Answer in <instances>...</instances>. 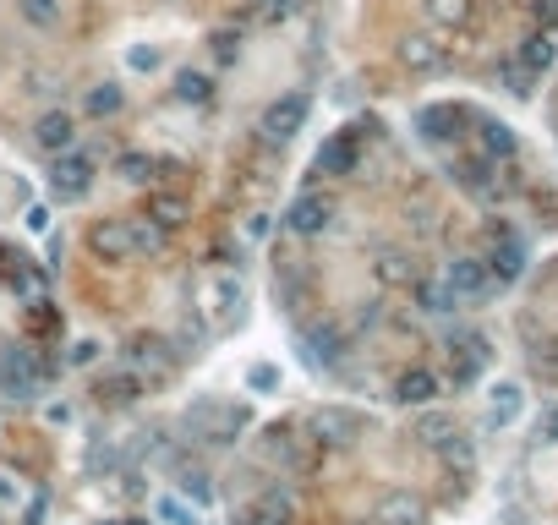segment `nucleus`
<instances>
[{
	"label": "nucleus",
	"mask_w": 558,
	"mask_h": 525,
	"mask_svg": "<svg viewBox=\"0 0 558 525\" xmlns=\"http://www.w3.org/2000/svg\"><path fill=\"white\" fill-rule=\"evenodd\" d=\"M307 115H312V99L307 93H285V99H274L269 110H263V121H258V132H263V143H290V137L307 126Z\"/></svg>",
	"instance_id": "f257e3e1"
},
{
	"label": "nucleus",
	"mask_w": 558,
	"mask_h": 525,
	"mask_svg": "<svg viewBox=\"0 0 558 525\" xmlns=\"http://www.w3.org/2000/svg\"><path fill=\"white\" fill-rule=\"evenodd\" d=\"M334 192H323V186H307V192L290 203V214H285V225L296 230V236H323V230L334 225Z\"/></svg>",
	"instance_id": "f03ea898"
},
{
	"label": "nucleus",
	"mask_w": 558,
	"mask_h": 525,
	"mask_svg": "<svg viewBox=\"0 0 558 525\" xmlns=\"http://www.w3.org/2000/svg\"><path fill=\"white\" fill-rule=\"evenodd\" d=\"M0 394L6 400H33L39 394V367L22 345H6L0 350Z\"/></svg>",
	"instance_id": "7ed1b4c3"
},
{
	"label": "nucleus",
	"mask_w": 558,
	"mask_h": 525,
	"mask_svg": "<svg viewBox=\"0 0 558 525\" xmlns=\"http://www.w3.org/2000/svg\"><path fill=\"white\" fill-rule=\"evenodd\" d=\"M88 252L99 263H126L132 258V225H126V219H99V225L88 230Z\"/></svg>",
	"instance_id": "20e7f679"
},
{
	"label": "nucleus",
	"mask_w": 558,
	"mask_h": 525,
	"mask_svg": "<svg viewBox=\"0 0 558 525\" xmlns=\"http://www.w3.org/2000/svg\"><path fill=\"white\" fill-rule=\"evenodd\" d=\"M88 181H93V159L88 154H61V159H55L50 192L61 197V203H77V197L88 192Z\"/></svg>",
	"instance_id": "39448f33"
},
{
	"label": "nucleus",
	"mask_w": 558,
	"mask_h": 525,
	"mask_svg": "<svg viewBox=\"0 0 558 525\" xmlns=\"http://www.w3.org/2000/svg\"><path fill=\"white\" fill-rule=\"evenodd\" d=\"M444 285L455 290V301H482L493 290V274H487L482 258H455L444 268Z\"/></svg>",
	"instance_id": "423d86ee"
},
{
	"label": "nucleus",
	"mask_w": 558,
	"mask_h": 525,
	"mask_svg": "<svg viewBox=\"0 0 558 525\" xmlns=\"http://www.w3.org/2000/svg\"><path fill=\"white\" fill-rule=\"evenodd\" d=\"M487 274H493V285H509V279L526 274V247H520L509 230H493V252H487Z\"/></svg>",
	"instance_id": "0eeeda50"
},
{
	"label": "nucleus",
	"mask_w": 558,
	"mask_h": 525,
	"mask_svg": "<svg viewBox=\"0 0 558 525\" xmlns=\"http://www.w3.org/2000/svg\"><path fill=\"white\" fill-rule=\"evenodd\" d=\"M553 61H558V39H553V28H537V33H526V39H520V55H515L520 72L542 77Z\"/></svg>",
	"instance_id": "6e6552de"
},
{
	"label": "nucleus",
	"mask_w": 558,
	"mask_h": 525,
	"mask_svg": "<svg viewBox=\"0 0 558 525\" xmlns=\"http://www.w3.org/2000/svg\"><path fill=\"white\" fill-rule=\"evenodd\" d=\"M416 126H422V137H433V143H449V137H460L465 110L460 104H427V110H416Z\"/></svg>",
	"instance_id": "1a4fd4ad"
},
{
	"label": "nucleus",
	"mask_w": 558,
	"mask_h": 525,
	"mask_svg": "<svg viewBox=\"0 0 558 525\" xmlns=\"http://www.w3.org/2000/svg\"><path fill=\"white\" fill-rule=\"evenodd\" d=\"M33 137H39L44 154H66V148H72V137H77V121L66 110H44L39 126H33Z\"/></svg>",
	"instance_id": "9d476101"
},
{
	"label": "nucleus",
	"mask_w": 558,
	"mask_h": 525,
	"mask_svg": "<svg viewBox=\"0 0 558 525\" xmlns=\"http://www.w3.org/2000/svg\"><path fill=\"white\" fill-rule=\"evenodd\" d=\"M433 394H438V372H427V367H405L394 378V400L400 405H433Z\"/></svg>",
	"instance_id": "9b49d317"
},
{
	"label": "nucleus",
	"mask_w": 558,
	"mask_h": 525,
	"mask_svg": "<svg viewBox=\"0 0 558 525\" xmlns=\"http://www.w3.org/2000/svg\"><path fill=\"white\" fill-rule=\"evenodd\" d=\"M372 520H378V525H427V504L416 493H389Z\"/></svg>",
	"instance_id": "f8f14e48"
},
{
	"label": "nucleus",
	"mask_w": 558,
	"mask_h": 525,
	"mask_svg": "<svg viewBox=\"0 0 558 525\" xmlns=\"http://www.w3.org/2000/svg\"><path fill=\"white\" fill-rule=\"evenodd\" d=\"M307 433L318 438V443H329V449H345L356 433V422L345 411H312V422H307Z\"/></svg>",
	"instance_id": "ddd939ff"
},
{
	"label": "nucleus",
	"mask_w": 558,
	"mask_h": 525,
	"mask_svg": "<svg viewBox=\"0 0 558 525\" xmlns=\"http://www.w3.org/2000/svg\"><path fill=\"white\" fill-rule=\"evenodd\" d=\"M165 361H170V345L159 340V334H132V340H126V367L154 372V367H165Z\"/></svg>",
	"instance_id": "4468645a"
},
{
	"label": "nucleus",
	"mask_w": 558,
	"mask_h": 525,
	"mask_svg": "<svg viewBox=\"0 0 558 525\" xmlns=\"http://www.w3.org/2000/svg\"><path fill=\"white\" fill-rule=\"evenodd\" d=\"M252 525H296V504H290L285 487H269V493L252 504Z\"/></svg>",
	"instance_id": "2eb2a0df"
},
{
	"label": "nucleus",
	"mask_w": 558,
	"mask_h": 525,
	"mask_svg": "<svg viewBox=\"0 0 558 525\" xmlns=\"http://www.w3.org/2000/svg\"><path fill=\"white\" fill-rule=\"evenodd\" d=\"M455 350V383H476V372L487 367V340H476V334H465L460 345H449Z\"/></svg>",
	"instance_id": "dca6fc26"
},
{
	"label": "nucleus",
	"mask_w": 558,
	"mask_h": 525,
	"mask_svg": "<svg viewBox=\"0 0 558 525\" xmlns=\"http://www.w3.org/2000/svg\"><path fill=\"white\" fill-rule=\"evenodd\" d=\"M416 307L422 312H438V318H444V312H455L460 301H455V290L444 285V279H422V285H416Z\"/></svg>",
	"instance_id": "f3484780"
},
{
	"label": "nucleus",
	"mask_w": 558,
	"mask_h": 525,
	"mask_svg": "<svg viewBox=\"0 0 558 525\" xmlns=\"http://www.w3.org/2000/svg\"><path fill=\"white\" fill-rule=\"evenodd\" d=\"M351 175L356 170V143H351V137H334V143L329 148H323V154H318V175Z\"/></svg>",
	"instance_id": "a211bd4d"
},
{
	"label": "nucleus",
	"mask_w": 558,
	"mask_h": 525,
	"mask_svg": "<svg viewBox=\"0 0 558 525\" xmlns=\"http://www.w3.org/2000/svg\"><path fill=\"white\" fill-rule=\"evenodd\" d=\"M208 307H214L225 323H236L241 318V285L236 279H214V285H208Z\"/></svg>",
	"instance_id": "6ab92c4d"
},
{
	"label": "nucleus",
	"mask_w": 558,
	"mask_h": 525,
	"mask_svg": "<svg viewBox=\"0 0 558 525\" xmlns=\"http://www.w3.org/2000/svg\"><path fill=\"white\" fill-rule=\"evenodd\" d=\"M148 219H154L159 230H176V225H186V197H170V192L148 197Z\"/></svg>",
	"instance_id": "aec40b11"
},
{
	"label": "nucleus",
	"mask_w": 558,
	"mask_h": 525,
	"mask_svg": "<svg viewBox=\"0 0 558 525\" xmlns=\"http://www.w3.org/2000/svg\"><path fill=\"white\" fill-rule=\"evenodd\" d=\"M121 104H126V88H115V83H99V88L83 93V115H99V121H104V115H115Z\"/></svg>",
	"instance_id": "412c9836"
},
{
	"label": "nucleus",
	"mask_w": 558,
	"mask_h": 525,
	"mask_svg": "<svg viewBox=\"0 0 558 525\" xmlns=\"http://www.w3.org/2000/svg\"><path fill=\"white\" fill-rule=\"evenodd\" d=\"M482 154L487 159H515V132L504 121H482Z\"/></svg>",
	"instance_id": "4be33fe9"
},
{
	"label": "nucleus",
	"mask_w": 558,
	"mask_h": 525,
	"mask_svg": "<svg viewBox=\"0 0 558 525\" xmlns=\"http://www.w3.org/2000/svg\"><path fill=\"white\" fill-rule=\"evenodd\" d=\"M515 416H520V389H515V383H498V389H493V416H487V422L509 427Z\"/></svg>",
	"instance_id": "5701e85b"
},
{
	"label": "nucleus",
	"mask_w": 558,
	"mask_h": 525,
	"mask_svg": "<svg viewBox=\"0 0 558 525\" xmlns=\"http://www.w3.org/2000/svg\"><path fill=\"white\" fill-rule=\"evenodd\" d=\"M154 159H148V154H121V159H115V175H121V181L126 186H143V181H154Z\"/></svg>",
	"instance_id": "b1692460"
},
{
	"label": "nucleus",
	"mask_w": 558,
	"mask_h": 525,
	"mask_svg": "<svg viewBox=\"0 0 558 525\" xmlns=\"http://www.w3.org/2000/svg\"><path fill=\"white\" fill-rule=\"evenodd\" d=\"M438 454H444L449 465H455L460 476H471V465H476V449H471V438H460V433H449L444 443H438Z\"/></svg>",
	"instance_id": "393cba45"
},
{
	"label": "nucleus",
	"mask_w": 558,
	"mask_h": 525,
	"mask_svg": "<svg viewBox=\"0 0 558 525\" xmlns=\"http://www.w3.org/2000/svg\"><path fill=\"white\" fill-rule=\"evenodd\" d=\"M208 93H214L208 72H176V99H186V104H208Z\"/></svg>",
	"instance_id": "a878e982"
},
{
	"label": "nucleus",
	"mask_w": 558,
	"mask_h": 525,
	"mask_svg": "<svg viewBox=\"0 0 558 525\" xmlns=\"http://www.w3.org/2000/svg\"><path fill=\"white\" fill-rule=\"evenodd\" d=\"M400 61L411 66V72H433V66H438V50L427 39H405L400 44Z\"/></svg>",
	"instance_id": "bb28decb"
},
{
	"label": "nucleus",
	"mask_w": 558,
	"mask_h": 525,
	"mask_svg": "<svg viewBox=\"0 0 558 525\" xmlns=\"http://www.w3.org/2000/svg\"><path fill=\"white\" fill-rule=\"evenodd\" d=\"M307 345H312V356H318L323 367H329V361L340 356V329H334V323H318V329L307 334Z\"/></svg>",
	"instance_id": "cd10ccee"
},
{
	"label": "nucleus",
	"mask_w": 558,
	"mask_h": 525,
	"mask_svg": "<svg viewBox=\"0 0 558 525\" xmlns=\"http://www.w3.org/2000/svg\"><path fill=\"white\" fill-rule=\"evenodd\" d=\"M126 225H132V247L137 252H159V247H165V230H159L148 214L143 219H126Z\"/></svg>",
	"instance_id": "c85d7f7f"
},
{
	"label": "nucleus",
	"mask_w": 558,
	"mask_h": 525,
	"mask_svg": "<svg viewBox=\"0 0 558 525\" xmlns=\"http://www.w3.org/2000/svg\"><path fill=\"white\" fill-rule=\"evenodd\" d=\"M176 476H181L186 498H197V504H208V498H214V487H208V476H203V471H197V465H186V460H176Z\"/></svg>",
	"instance_id": "c756f323"
},
{
	"label": "nucleus",
	"mask_w": 558,
	"mask_h": 525,
	"mask_svg": "<svg viewBox=\"0 0 558 525\" xmlns=\"http://www.w3.org/2000/svg\"><path fill=\"white\" fill-rule=\"evenodd\" d=\"M22 17H28L33 28H55V22H61V0H22Z\"/></svg>",
	"instance_id": "7c9ffc66"
},
{
	"label": "nucleus",
	"mask_w": 558,
	"mask_h": 525,
	"mask_svg": "<svg viewBox=\"0 0 558 525\" xmlns=\"http://www.w3.org/2000/svg\"><path fill=\"white\" fill-rule=\"evenodd\" d=\"M487 170H493V159H487V154L465 159V165H460V186H471V192H487Z\"/></svg>",
	"instance_id": "2f4dec72"
},
{
	"label": "nucleus",
	"mask_w": 558,
	"mask_h": 525,
	"mask_svg": "<svg viewBox=\"0 0 558 525\" xmlns=\"http://www.w3.org/2000/svg\"><path fill=\"white\" fill-rule=\"evenodd\" d=\"M99 394H104V400H137V378H132V372H121V378H104Z\"/></svg>",
	"instance_id": "473e14b6"
},
{
	"label": "nucleus",
	"mask_w": 558,
	"mask_h": 525,
	"mask_svg": "<svg viewBox=\"0 0 558 525\" xmlns=\"http://www.w3.org/2000/svg\"><path fill=\"white\" fill-rule=\"evenodd\" d=\"M416 433H422V438L438 449V443H444L449 433H455V422H449V416H422V427H416Z\"/></svg>",
	"instance_id": "72a5a7b5"
},
{
	"label": "nucleus",
	"mask_w": 558,
	"mask_h": 525,
	"mask_svg": "<svg viewBox=\"0 0 558 525\" xmlns=\"http://www.w3.org/2000/svg\"><path fill=\"white\" fill-rule=\"evenodd\" d=\"M427 17H438V22H460V17H465V0H427Z\"/></svg>",
	"instance_id": "f704fd0d"
},
{
	"label": "nucleus",
	"mask_w": 558,
	"mask_h": 525,
	"mask_svg": "<svg viewBox=\"0 0 558 525\" xmlns=\"http://www.w3.org/2000/svg\"><path fill=\"white\" fill-rule=\"evenodd\" d=\"M208 44H214V55H219V61H236V55H241V33H214V39H208Z\"/></svg>",
	"instance_id": "c9c22d12"
},
{
	"label": "nucleus",
	"mask_w": 558,
	"mask_h": 525,
	"mask_svg": "<svg viewBox=\"0 0 558 525\" xmlns=\"http://www.w3.org/2000/svg\"><path fill=\"white\" fill-rule=\"evenodd\" d=\"M247 383H252V389H279V367H269V361H263V367L247 372Z\"/></svg>",
	"instance_id": "e433bc0d"
},
{
	"label": "nucleus",
	"mask_w": 558,
	"mask_h": 525,
	"mask_svg": "<svg viewBox=\"0 0 558 525\" xmlns=\"http://www.w3.org/2000/svg\"><path fill=\"white\" fill-rule=\"evenodd\" d=\"M159 515H165L170 525H192V509H181L176 498H159Z\"/></svg>",
	"instance_id": "4c0bfd02"
},
{
	"label": "nucleus",
	"mask_w": 558,
	"mask_h": 525,
	"mask_svg": "<svg viewBox=\"0 0 558 525\" xmlns=\"http://www.w3.org/2000/svg\"><path fill=\"white\" fill-rule=\"evenodd\" d=\"M531 11H537V22H542V28H558V0H537Z\"/></svg>",
	"instance_id": "58836bf2"
},
{
	"label": "nucleus",
	"mask_w": 558,
	"mask_h": 525,
	"mask_svg": "<svg viewBox=\"0 0 558 525\" xmlns=\"http://www.w3.org/2000/svg\"><path fill=\"white\" fill-rule=\"evenodd\" d=\"M93 361H99V345H93V340H83L72 350V367H93Z\"/></svg>",
	"instance_id": "ea45409f"
},
{
	"label": "nucleus",
	"mask_w": 558,
	"mask_h": 525,
	"mask_svg": "<svg viewBox=\"0 0 558 525\" xmlns=\"http://www.w3.org/2000/svg\"><path fill=\"white\" fill-rule=\"evenodd\" d=\"M132 66H137V72H154V66H159V50H148V44H143V50H132Z\"/></svg>",
	"instance_id": "a19ab883"
},
{
	"label": "nucleus",
	"mask_w": 558,
	"mask_h": 525,
	"mask_svg": "<svg viewBox=\"0 0 558 525\" xmlns=\"http://www.w3.org/2000/svg\"><path fill=\"white\" fill-rule=\"evenodd\" d=\"M509 93H531V72H520V66H509Z\"/></svg>",
	"instance_id": "79ce46f5"
},
{
	"label": "nucleus",
	"mask_w": 558,
	"mask_h": 525,
	"mask_svg": "<svg viewBox=\"0 0 558 525\" xmlns=\"http://www.w3.org/2000/svg\"><path fill=\"white\" fill-rule=\"evenodd\" d=\"M247 236H252V241L269 236V214H252V219H247Z\"/></svg>",
	"instance_id": "37998d69"
},
{
	"label": "nucleus",
	"mask_w": 558,
	"mask_h": 525,
	"mask_svg": "<svg viewBox=\"0 0 558 525\" xmlns=\"http://www.w3.org/2000/svg\"><path fill=\"white\" fill-rule=\"evenodd\" d=\"M405 274V258H383V279H400Z\"/></svg>",
	"instance_id": "c03bdc74"
},
{
	"label": "nucleus",
	"mask_w": 558,
	"mask_h": 525,
	"mask_svg": "<svg viewBox=\"0 0 558 525\" xmlns=\"http://www.w3.org/2000/svg\"><path fill=\"white\" fill-rule=\"evenodd\" d=\"M263 6H269V11H274V17H285V11H290V6H296V0H263Z\"/></svg>",
	"instance_id": "a18cd8bd"
},
{
	"label": "nucleus",
	"mask_w": 558,
	"mask_h": 525,
	"mask_svg": "<svg viewBox=\"0 0 558 525\" xmlns=\"http://www.w3.org/2000/svg\"><path fill=\"white\" fill-rule=\"evenodd\" d=\"M11 498H17V487H11L6 476H0V504H11Z\"/></svg>",
	"instance_id": "49530a36"
}]
</instances>
